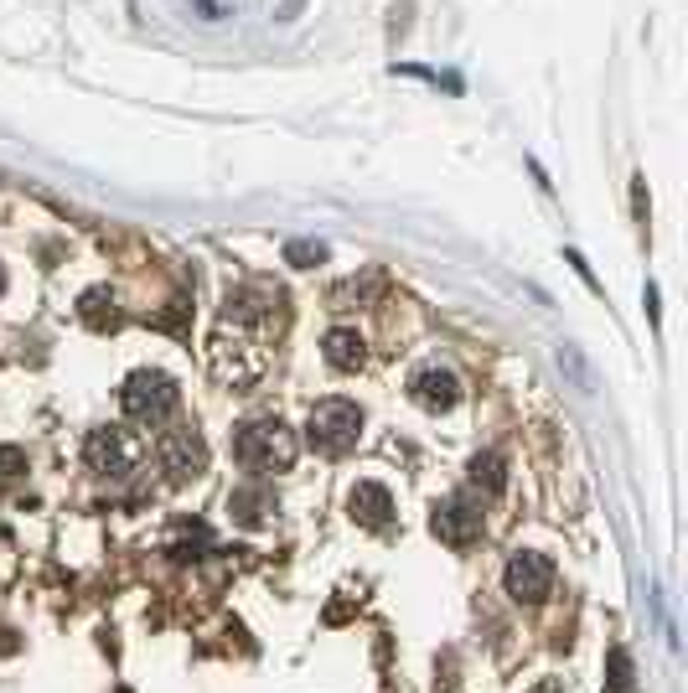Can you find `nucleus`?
Wrapping results in <instances>:
<instances>
[{"label":"nucleus","instance_id":"nucleus-1","mask_svg":"<svg viewBox=\"0 0 688 693\" xmlns=\"http://www.w3.org/2000/svg\"><path fill=\"white\" fill-rule=\"evenodd\" d=\"M295 450H301V440H295V430L285 419H249V425L233 430V461L244 471H259V476L290 471Z\"/></svg>","mask_w":688,"mask_h":693},{"label":"nucleus","instance_id":"nucleus-2","mask_svg":"<svg viewBox=\"0 0 688 693\" xmlns=\"http://www.w3.org/2000/svg\"><path fill=\"white\" fill-rule=\"evenodd\" d=\"M176 404H182V388H176L171 373L161 368H135L125 378V388H119V409H125V419H135V425H161V419L176 414Z\"/></svg>","mask_w":688,"mask_h":693},{"label":"nucleus","instance_id":"nucleus-3","mask_svg":"<svg viewBox=\"0 0 688 693\" xmlns=\"http://www.w3.org/2000/svg\"><path fill=\"white\" fill-rule=\"evenodd\" d=\"M357 435H363V409L352 399H321L306 414V440L321 456H342V450L357 445Z\"/></svg>","mask_w":688,"mask_h":693},{"label":"nucleus","instance_id":"nucleus-4","mask_svg":"<svg viewBox=\"0 0 688 693\" xmlns=\"http://www.w3.org/2000/svg\"><path fill=\"white\" fill-rule=\"evenodd\" d=\"M430 528H435V538L440 544H451V549H471L476 538H482V528H487V512H482V502H471V497H440L435 502V512H430Z\"/></svg>","mask_w":688,"mask_h":693},{"label":"nucleus","instance_id":"nucleus-5","mask_svg":"<svg viewBox=\"0 0 688 693\" xmlns=\"http://www.w3.org/2000/svg\"><path fill=\"white\" fill-rule=\"evenodd\" d=\"M83 461H88V471H94V476L125 481V476L140 466V450H135V440H130L125 430L104 425V430H88V440H83Z\"/></svg>","mask_w":688,"mask_h":693},{"label":"nucleus","instance_id":"nucleus-6","mask_svg":"<svg viewBox=\"0 0 688 693\" xmlns=\"http://www.w3.org/2000/svg\"><path fill=\"white\" fill-rule=\"evenodd\" d=\"M502 585H507V595H513L518 606H544V600L554 595V564L544 554H533V549H518L513 559H507V569H502Z\"/></svg>","mask_w":688,"mask_h":693},{"label":"nucleus","instance_id":"nucleus-7","mask_svg":"<svg viewBox=\"0 0 688 693\" xmlns=\"http://www.w3.org/2000/svg\"><path fill=\"white\" fill-rule=\"evenodd\" d=\"M161 471L171 481H197L207 471V440L197 430H171V435H161Z\"/></svg>","mask_w":688,"mask_h":693},{"label":"nucleus","instance_id":"nucleus-8","mask_svg":"<svg viewBox=\"0 0 688 693\" xmlns=\"http://www.w3.org/2000/svg\"><path fill=\"white\" fill-rule=\"evenodd\" d=\"M244 347H249V337H233V342H228V331H218V337H213V368H218V378H228L233 388H244V383H254V378L264 373V352H249V357H244Z\"/></svg>","mask_w":688,"mask_h":693},{"label":"nucleus","instance_id":"nucleus-9","mask_svg":"<svg viewBox=\"0 0 688 693\" xmlns=\"http://www.w3.org/2000/svg\"><path fill=\"white\" fill-rule=\"evenodd\" d=\"M409 399L420 409H430V414H445V409L461 404V378L451 368H420L409 378Z\"/></svg>","mask_w":688,"mask_h":693},{"label":"nucleus","instance_id":"nucleus-10","mask_svg":"<svg viewBox=\"0 0 688 693\" xmlns=\"http://www.w3.org/2000/svg\"><path fill=\"white\" fill-rule=\"evenodd\" d=\"M347 518L357 528H388V518H394V497H388V487H378V481H357V487L347 492Z\"/></svg>","mask_w":688,"mask_h":693},{"label":"nucleus","instance_id":"nucleus-11","mask_svg":"<svg viewBox=\"0 0 688 693\" xmlns=\"http://www.w3.org/2000/svg\"><path fill=\"white\" fill-rule=\"evenodd\" d=\"M321 357H326V368H337V373H357L368 363V342H363V331H352V326H332L321 337Z\"/></svg>","mask_w":688,"mask_h":693},{"label":"nucleus","instance_id":"nucleus-12","mask_svg":"<svg viewBox=\"0 0 688 693\" xmlns=\"http://www.w3.org/2000/svg\"><path fill=\"white\" fill-rule=\"evenodd\" d=\"M275 300H280V295H269V290H259V285H233V290L223 295V321L254 326V321H264V316H275V311H269Z\"/></svg>","mask_w":688,"mask_h":693},{"label":"nucleus","instance_id":"nucleus-13","mask_svg":"<svg viewBox=\"0 0 688 693\" xmlns=\"http://www.w3.org/2000/svg\"><path fill=\"white\" fill-rule=\"evenodd\" d=\"M228 512H233V523H244V528H264L269 518H275V492H269L264 481H254V487H238L228 497Z\"/></svg>","mask_w":688,"mask_h":693},{"label":"nucleus","instance_id":"nucleus-14","mask_svg":"<svg viewBox=\"0 0 688 693\" xmlns=\"http://www.w3.org/2000/svg\"><path fill=\"white\" fill-rule=\"evenodd\" d=\"M78 321H83V326H94V331L119 326V300H114V290H109V285L83 290V295H78Z\"/></svg>","mask_w":688,"mask_h":693},{"label":"nucleus","instance_id":"nucleus-15","mask_svg":"<svg viewBox=\"0 0 688 693\" xmlns=\"http://www.w3.org/2000/svg\"><path fill=\"white\" fill-rule=\"evenodd\" d=\"M466 476H471V487H482L487 497H497L507 487V461L497 456V450H476L471 466H466Z\"/></svg>","mask_w":688,"mask_h":693},{"label":"nucleus","instance_id":"nucleus-16","mask_svg":"<svg viewBox=\"0 0 688 693\" xmlns=\"http://www.w3.org/2000/svg\"><path fill=\"white\" fill-rule=\"evenodd\" d=\"M326 254L332 249H326L321 238H295V244H285V264L290 269H316V264H326Z\"/></svg>","mask_w":688,"mask_h":693},{"label":"nucleus","instance_id":"nucleus-17","mask_svg":"<svg viewBox=\"0 0 688 693\" xmlns=\"http://www.w3.org/2000/svg\"><path fill=\"white\" fill-rule=\"evenodd\" d=\"M207 549H213V533H207L202 523H192V528L171 544V554H176V559H202Z\"/></svg>","mask_w":688,"mask_h":693},{"label":"nucleus","instance_id":"nucleus-18","mask_svg":"<svg viewBox=\"0 0 688 693\" xmlns=\"http://www.w3.org/2000/svg\"><path fill=\"white\" fill-rule=\"evenodd\" d=\"M606 683L616 693H632V657H626V647H611V657H606Z\"/></svg>","mask_w":688,"mask_h":693},{"label":"nucleus","instance_id":"nucleus-19","mask_svg":"<svg viewBox=\"0 0 688 693\" xmlns=\"http://www.w3.org/2000/svg\"><path fill=\"white\" fill-rule=\"evenodd\" d=\"M26 471V450L21 445H0V481H16Z\"/></svg>","mask_w":688,"mask_h":693},{"label":"nucleus","instance_id":"nucleus-20","mask_svg":"<svg viewBox=\"0 0 688 693\" xmlns=\"http://www.w3.org/2000/svg\"><path fill=\"white\" fill-rule=\"evenodd\" d=\"M559 368L570 373V378H575L580 388H590V368H585V357H580L575 347H559Z\"/></svg>","mask_w":688,"mask_h":693},{"label":"nucleus","instance_id":"nucleus-21","mask_svg":"<svg viewBox=\"0 0 688 693\" xmlns=\"http://www.w3.org/2000/svg\"><path fill=\"white\" fill-rule=\"evenodd\" d=\"M632 207H637V223H647V213H652V202H647V176H637V182H632Z\"/></svg>","mask_w":688,"mask_h":693},{"label":"nucleus","instance_id":"nucleus-22","mask_svg":"<svg viewBox=\"0 0 688 693\" xmlns=\"http://www.w3.org/2000/svg\"><path fill=\"white\" fill-rule=\"evenodd\" d=\"M564 259H570V264H575V275H580V280H585V285L595 290V275H590V264H585V259H580L575 249H570V254H564Z\"/></svg>","mask_w":688,"mask_h":693},{"label":"nucleus","instance_id":"nucleus-23","mask_svg":"<svg viewBox=\"0 0 688 693\" xmlns=\"http://www.w3.org/2000/svg\"><path fill=\"white\" fill-rule=\"evenodd\" d=\"M538 693H564V688H559V683H544V688H538Z\"/></svg>","mask_w":688,"mask_h":693},{"label":"nucleus","instance_id":"nucleus-24","mask_svg":"<svg viewBox=\"0 0 688 693\" xmlns=\"http://www.w3.org/2000/svg\"><path fill=\"white\" fill-rule=\"evenodd\" d=\"M0 295H6V269H0Z\"/></svg>","mask_w":688,"mask_h":693}]
</instances>
